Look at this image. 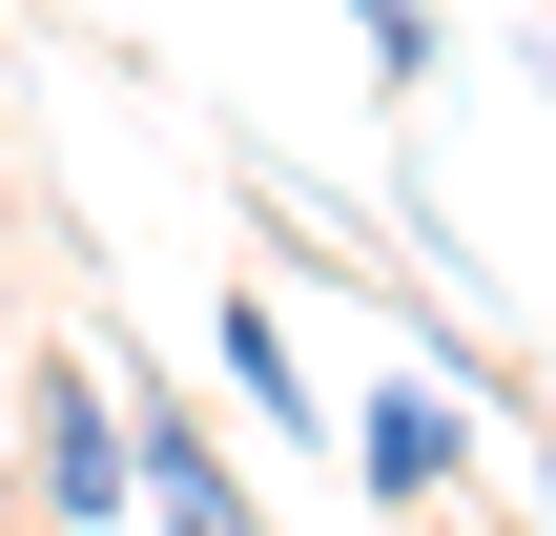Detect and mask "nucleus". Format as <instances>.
I'll use <instances>...</instances> for the list:
<instances>
[{
	"label": "nucleus",
	"instance_id": "nucleus-1",
	"mask_svg": "<svg viewBox=\"0 0 556 536\" xmlns=\"http://www.w3.org/2000/svg\"><path fill=\"white\" fill-rule=\"evenodd\" d=\"M21 496H41V536H144V454H124L103 351H21Z\"/></svg>",
	"mask_w": 556,
	"mask_h": 536
},
{
	"label": "nucleus",
	"instance_id": "nucleus-2",
	"mask_svg": "<svg viewBox=\"0 0 556 536\" xmlns=\"http://www.w3.org/2000/svg\"><path fill=\"white\" fill-rule=\"evenodd\" d=\"M124 454H144V516H165V536H268V496H248V454H227L206 392L124 372Z\"/></svg>",
	"mask_w": 556,
	"mask_h": 536
},
{
	"label": "nucleus",
	"instance_id": "nucleus-3",
	"mask_svg": "<svg viewBox=\"0 0 556 536\" xmlns=\"http://www.w3.org/2000/svg\"><path fill=\"white\" fill-rule=\"evenodd\" d=\"M330 434H351V475H371L392 516H433V496L475 475V392H454V372H371V392H351Z\"/></svg>",
	"mask_w": 556,
	"mask_h": 536
},
{
	"label": "nucleus",
	"instance_id": "nucleus-6",
	"mask_svg": "<svg viewBox=\"0 0 556 536\" xmlns=\"http://www.w3.org/2000/svg\"><path fill=\"white\" fill-rule=\"evenodd\" d=\"M392 536H454V516H392Z\"/></svg>",
	"mask_w": 556,
	"mask_h": 536
},
{
	"label": "nucleus",
	"instance_id": "nucleus-5",
	"mask_svg": "<svg viewBox=\"0 0 556 536\" xmlns=\"http://www.w3.org/2000/svg\"><path fill=\"white\" fill-rule=\"evenodd\" d=\"M330 21H351V41H371V83H392V103H413V83H433V0H330Z\"/></svg>",
	"mask_w": 556,
	"mask_h": 536
},
{
	"label": "nucleus",
	"instance_id": "nucleus-7",
	"mask_svg": "<svg viewBox=\"0 0 556 536\" xmlns=\"http://www.w3.org/2000/svg\"><path fill=\"white\" fill-rule=\"evenodd\" d=\"M516 21H556V0H516Z\"/></svg>",
	"mask_w": 556,
	"mask_h": 536
},
{
	"label": "nucleus",
	"instance_id": "nucleus-4",
	"mask_svg": "<svg viewBox=\"0 0 556 536\" xmlns=\"http://www.w3.org/2000/svg\"><path fill=\"white\" fill-rule=\"evenodd\" d=\"M206 372H227V413H248V434H330V392H309V351H289V310H268V289H227V310H206Z\"/></svg>",
	"mask_w": 556,
	"mask_h": 536
}]
</instances>
